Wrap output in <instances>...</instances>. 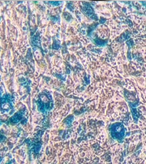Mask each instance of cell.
Wrapping results in <instances>:
<instances>
[{"mask_svg": "<svg viewBox=\"0 0 146 164\" xmlns=\"http://www.w3.org/2000/svg\"><path fill=\"white\" fill-rule=\"evenodd\" d=\"M38 109L41 112L45 113L49 111L53 107V101H52L51 96L49 94H41L40 98L37 101Z\"/></svg>", "mask_w": 146, "mask_h": 164, "instance_id": "obj_1", "label": "cell"}, {"mask_svg": "<svg viewBox=\"0 0 146 164\" xmlns=\"http://www.w3.org/2000/svg\"><path fill=\"white\" fill-rule=\"evenodd\" d=\"M110 132L114 139L121 142L125 137V128L121 123H115L110 126Z\"/></svg>", "mask_w": 146, "mask_h": 164, "instance_id": "obj_2", "label": "cell"}, {"mask_svg": "<svg viewBox=\"0 0 146 164\" xmlns=\"http://www.w3.org/2000/svg\"><path fill=\"white\" fill-rule=\"evenodd\" d=\"M22 119L23 115H21V114H20V113H17V114H16V115L11 118L10 121H11V123H12V124H18L19 122L21 121Z\"/></svg>", "mask_w": 146, "mask_h": 164, "instance_id": "obj_3", "label": "cell"}]
</instances>
